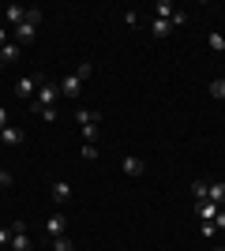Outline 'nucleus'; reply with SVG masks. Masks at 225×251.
<instances>
[{"instance_id":"nucleus-1","label":"nucleus","mask_w":225,"mask_h":251,"mask_svg":"<svg viewBox=\"0 0 225 251\" xmlns=\"http://www.w3.org/2000/svg\"><path fill=\"white\" fill-rule=\"evenodd\" d=\"M56 94H60V86H53V83H49V79L42 75V83H38V94H34L30 109H34V113H42V109H53Z\"/></svg>"},{"instance_id":"nucleus-2","label":"nucleus","mask_w":225,"mask_h":251,"mask_svg":"<svg viewBox=\"0 0 225 251\" xmlns=\"http://www.w3.org/2000/svg\"><path fill=\"white\" fill-rule=\"evenodd\" d=\"M8 229H11V248L8 251H34V240L26 236V225H23V221H11Z\"/></svg>"},{"instance_id":"nucleus-3","label":"nucleus","mask_w":225,"mask_h":251,"mask_svg":"<svg viewBox=\"0 0 225 251\" xmlns=\"http://www.w3.org/2000/svg\"><path fill=\"white\" fill-rule=\"evenodd\" d=\"M38 83H42V75H23L19 83H15V94H19L23 101H34V94H38Z\"/></svg>"},{"instance_id":"nucleus-4","label":"nucleus","mask_w":225,"mask_h":251,"mask_svg":"<svg viewBox=\"0 0 225 251\" xmlns=\"http://www.w3.org/2000/svg\"><path fill=\"white\" fill-rule=\"evenodd\" d=\"M56 86H60V94H64L68 101H79V86H83V79L72 72V75H64V79H60Z\"/></svg>"},{"instance_id":"nucleus-5","label":"nucleus","mask_w":225,"mask_h":251,"mask_svg":"<svg viewBox=\"0 0 225 251\" xmlns=\"http://www.w3.org/2000/svg\"><path fill=\"white\" fill-rule=\"evenodd\" d=\"M64 229H68V218H64V214H53V218L45 221V232H49V240L64 236Z\"/></svg>"},{"instance_id":"nucleus-6","label":"nucleus","mask_w":225,"mask_h":251,"mask_svg":"<svg viewBox=\"0 0 225 251\" xmlns=\"http://www.w3.org/2000/svg\"><path fill=\"white\" fill-rule=\"evenodd\" d=\"M75 120H79V127H98L101 124V113H98V109H79Z\"/></svg>"},{"instance_id":"nucleus-7","label":"nucleus","mask_w":225,"mask_h":251,"mask_svg":"<svg viewBox=\"0 0 225 251\" xmlns=\"http://www.w3.org/2000/svg\"><path fill=\"white\" fill-rule=\"evenodd\" d=\"M68 199H72V184H68V180H53V202L64 206Z\"/></svg>"},{"instance_id":"nucleus-8","label":"nucleus","mask_w":225,"mask_h":251,"mask_svg":"<svg viewBox=\"0 0 225 251\" xmlns=\"http://www.w3.org/2000/svg\"><path fill=\"white\" fill-rule=\"evenodd\" d=\"M218 210H222V206H218V202H210V199L195 202V214H199L203 221H214V218H218Z\"/></svg>"},{"instance_id":"nucleus-9","label":"nucleus","mask_w":225,"mask_h":251,"mask_svg":"<svg viewBox=\"0 0 225 251\" xmlns=\"http://www.w3.org/2000/svg\"><path fill=\"white\" fill-rule=\"evenodd\" d=\"M0 143H8V147H23V127H4V131H0Z\"/></svg>"},{"instance_id":"nucleus-10","label":"nucleus","mask_w":225,"mask_h":251,"mask_svg":"<svg viewBox=\"0 0 225 251\" xmlns=\"http://www.w3.org/2000/svg\"><path fill=\"white\" fill-rule=\"evenodd\" d=\"M34 34H38V26H30V23H19V26H15V45H30L34 42Z\"/></svg>"},{"instance_id":"nucleus-11","label":"nucleus","mask_w":225,"mask_h":251,"mask_svg":"<svg viewBox=\"0 0 225 251\" xmlns=\"http://www.w3.org/2000/svg\"><path fill=\"white\" fill-rule=\"evenodd\" d=\"M120 165H124V173H128V176H143V173H147V165H143V157H124Z\"/></svg>"},{"instance_id":"nucleus-12","label":"nucleus","mask_w":225,"mask_h":251,"mask_svg":"<svg viewBox=\"0 0 225 251\" xmlns=\"http://www.w3.org/2000/svg\"><path fill=\"white\" fill-rule=\"evenodd\" d=\"M4 19H8L11 26H19V23L26 19V8H19V4H8V8H4Z\"/></svg>"},{"instance_id":"nucleus-13","label":"nucleus","mask_w":225,"mask_h":251,"mask_svg":"<svg viewBox=\"0 0 225 251\" xmlns=\"http://www.w3.org/2000/svg\"><path fill=\"white\" fill-rule=\"evenodd\" d=\"M206 199H210V202H218V206H225V180H214V184H210Z\"/></svg>"},{"instance_id":"nucleus-14","label":"nucleus","mask_w":225,"mask_h":251,"mask_svg":"<svg viewBox=\"0 0 225 251\" xmlns=\"http://www.w3.org/2000/svg\"><path fill=\"white\" fill-rule=\"evenodd\" d=\"M150 34H154V38H169V34H173V23L169 19H154V23H150Z\"/></svg>"},{"instance_id":"nucleus-15","label":"nucleus","mask_w":225,"mask_h":251,"mask_svg":"<svg viewBox=\"0 0 225 251\" xmlns=\"http://www.w3.org/2000/svg\"><path fill=\"white\" fill-rule=\"evenodd\" d=\"M0 60H4V64H15V60H19V45H15V42L0 45Z\"/></svg>"},{"instance_id":"nucleus-16","label":"nucleus","mask_w":225,"mask_h":251,"mask_svg":"<svg viewBox=\"0 0 225 251\" xmlns=\"http://www.w3.org/2000/svg\"><path fill=\"white\" fill-rule=\"evenodd\" d=\"M206 45H210L214 52H225V34L222 30H210V34H206Z\"/></svg>"},{"instance_id":"nucleus-17","label":"nucleus","mask_w":225,"mask_h":251,"mask_svg":"<svg viewBox=\"0 0 225 251\" xmlns=\"http://www.w3.org/2000/svg\"><path fill=\"white\" fill-rule=\"evenodd\" d=\"M173 11L176 8H173L169 0H158V4H154V19H173Z\"/></svg>"},{"instance_id":"nucleus-18","label":"nucleus","mask_w":225,"mask_h":251,"mask_svg":"<svg viewBox=\"0 0 225 251\" xmlns=\"http://www.w3.org/2000/svg\"><path fill=\"white\" fill-rule=\"evenodd\" d=\"M53 251H75V240L64 232V236H56V240H53Z\"/></svg>"},{"instance_id":"nucleus-19","label":"nucleus","mask_w":225,"mask_h":251,"mask_svg":"<svg viewBox=\"0 0 225 251\" xmlns=\"http://www.w3.org/2000/svg\"><path fill=\"white\" fill-rule=\"evenodd\" d=\"M206 191H210V184H203V180H195V184H192V195H195V202H203V199H206Z\"/></svg>"},{"instance_id":"nucleus-20","label":"nucleus","mask_w":225,"mask_h":251,"mask_svg":"<svg viewBox=\"0 0 225 251\" xmlns=\"http://www.w3.org/2000/svg\"><path fill=\"white\" fill-rule=\"evenodd\" d=\"M83 161H98V143H83Z\"/></svg>"},{"instance_id":"nucleus-21","label":"nucleus","mask_w":225,"mask_h":251,"mask_svg":"<svg viewBox=\"0 0 225 251\" xmlns=\"http://www.w3.org/2000/svg\"><path fill=\"white\" fill-rule=\"evenodd\" d=\"M210 98H225V79H210Z\"/></svg>"},{"instance_id":"nucleus-22","label":"nucleus","mask_w":225,"mask_h":251,"mask_svg":"<svg viewBox=\"0 0 225 251\" xmlns=\"http://www.w3.org/2000/svg\"><path fill=\"white\" fill-rule=\"evenodd\" d=\"M23 23H30V26H38L42 23V8H26V19Z\"/></svg>"},{"instance_id":"nucleus-23","label":"nucleus","mask_w":225,"mask_h":251,"mask_svg":"<svg viewBox=\"0 0 225 251\" xmlns=\"http://www.w3.org/2000/svg\"><path fill=\"white\" fill-rule=\"evenodd\" d=\"M75 75H79V79H83V83H86V79H90V75H94V68H90V64H79V68H75Z\"/></svg>"},{"instance_id":"nucleus-24","label":"nucleus","mask_w":225,"mask_h":251,"mask_svg":"<svg viewBox=\"0 0 225 251\" xmlns=\"http://www.w3.org/2000/svg\"><path fill=\"white\" fill-rule=\"evenodd\" d=\"M169 23H173V26H184V23H188V11H173Z\"/></svg>"},{"instance_id":"nucleus-25","label":"nucleus","mask_w":225,"mask_h":251,"mask_svg":"<svg viewBox=\"0 0 225 251\" xmlns=\"http://www.w3.org/2000/svg\"><path fill=\"white\" fill-rule=\"evenodd\" d=\"M214 232H218L214 221H203V236H206V240H214Z\"/></svg>"},{"instance_id":"nucleus-26","label":"nucleus","mask_w":225,"mask_h":251,"mask_svg":"<svg viewBox=\"0 0 225 251\" xmlns=\"http://www.w3.org/2000/svg\"><path fill=\"white\" fill-rule=\"evenodd\" d=\"M0 248H11V229H0Z\"/></svg>"},{"instance_id":"nucleus-27","label":"nucleus","mask_w":225,"mask_h":251,"mask_svg":"<svg viewBox=\"0 0 225 251\" xmlns=\"http://www.w3.org/2000/svg\"><path fill=\"white\" fill-rule=\"evenodd\" d=\"M0 184H4V188H11V173H8V169H0Z\"/></svg>"},{"instance_id":"nucleus-28","label":"nucleus","mask_w":225,"mask_h":251,"mask_svg":"<svg viewBox=\"0 0 225 251\" xmlns=\"http://www.w3.org/2000/svg\"><path fill=\"white\" fill-rule=\"evenodd\" d=\"M214 225H218V229H225V206L218 210V218H214Z\"/></svg>"},{"instance_id":"nucleus-29","label":"nucleus","mask_w":225,"mask_h":251,"mask_svg":"<svg viewBox=\"0 0 225 251\" xmlns=\"http://www.w3.org/2000/svg\"><path fill=\"white\" fill-rule=\"evenodd\" d=\"M8 124H11V120H8V109H0V131H4Z\"/></svg>"},{"instance_id":"nucleus-30","label":"nucleus","mask_w":225,"mask_h":251,"mask_svg":"<svg viewBox=\"0 0 225 251\" xmlns=\"http://www.w3.org/2000/svg\"><path fill=\"white\" fill-rule=\"evenodd\" d=\"M0 45H8V26H0Z\"/></svg>"},{"instance_id":"nucleus-31","label":"nucleus","mask_w":225,"mask_h":251,"mask_svg":"<svg viewBox=\"0 0 225 251\" xmlns=\"http://www.w3.org/2000/svg\"><path fill=\"white\" fill-rule=\"evenodd\" d=\"M214 251H225V248H222V244H218V248H214Z\"/></svg>"},{"instance_id":"nucleus-32","label":"nucleus","mask_w":225,"mask_h":251,"mask_svg":"<svg viewBox=\"0 0 225 251\" xmlns=\"http://www.w3.org/2000/svg\"><path fill=\"white\" fill-rule=\"evenodd\" d=\"M0 191H4V184H0Z\"/></svg>"},{"instance_id":"nucleus-33","label":"nucleus","mask_w":225,"mask_h":251,"mask_svg":"<svg viewBox=\"0 0 225 251\" xmlns=\"http://www.w3.org/2000/svg\"><path fill=\"white\" fill-rule=\"evenodd\" d=\"M0 68H4V60H0Z\"/></svg>"}]
</instances>
